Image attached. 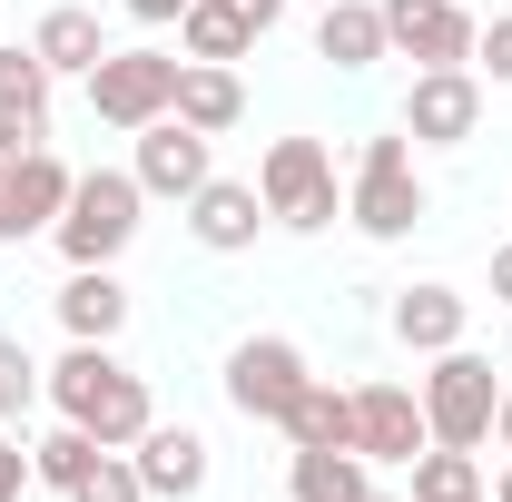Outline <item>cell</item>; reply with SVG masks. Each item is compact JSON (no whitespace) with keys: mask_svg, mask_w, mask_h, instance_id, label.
<instances>
[{"mask_svg":"<svg viewBox=\"0 0 512 502\" xmlns=\"http://www.w3.org/2000/svg\"><path fill=\"white\" fill-rule=\"evenodd\" d=\"M256 227H266V197H256V178H207V188L188 197V237H197L207 256L256 247Z\"/></svg>","mask_w":512,"mask_h":502,"instance_id":"5bb4252c","label":"cell"},{"mask_svg":"<svg viewBox=\"0 0 512 502\" xmlns=\"http://www.w3.org/2000/svg\"><path fill=\"white\" fill-rule=\"evenodd\" d=\"M365 473H375L365 453H296V463H286V493L296 502H365L375 493Z\"/></svg>","mask_w":512,"mask_h":502,"instance_id":"7402d4cb","label":"cell"},{"mask_svg":"<svg viewBox=\"0 0 512 502\" xmlns=\"http://www.w3.org/2000/svg\"><path fill=\"white\" fill-rule=\"evenodd\" d=\"M316 50H325L335 69H375V60H384V10H375V0H325Z\"/></svg>","mask_w":512,"mask_h":502,"instance_id":"44dd1931","label":"cell"},{"mask_svg":"<svg viewBox=\"0 0 512 502\" xmlns=\"http://www.w3.org/2000/svg\"><path fill=\"white\" fill-rule=\"evenodd\" d=\"M138 207H148V188L128 168H89V178H69V207L50 237H60L69 266H119L128 237H138Z\"/></svg>","mask_w":512,"mask_h":502,"instance_id":"7a4b0ae2","label":"cell"},{"mask_svg":"<svg viewBox=\"0 0 512 502\" xmlns=\"http://www.w3.org/2000/svg\"><path fill=\"white\" fill-rule=\"evenodd\" d=\"M30 50H40V69H50V79H89V69L109 60V40H99V10H79V0H60V10H40Z\"/></svg>","mask_w":512,"mask_h":502,"instance_id":"2e32d148","label":"cell"},{"mask_svg":"<svg viewBox=\"0 0 512 502\" xmlns=\"http://www.w3.org/2000/svg\"><path fill=\"white\" fill-rule=\"evenodd\" d=\"M384 10V50H404L414 69H473V10L463 0H375Z\"/></svg>","mask_w":512,"mask_h":502,"instance_id":"52a82bcc","label":"cell"},{"mask_svg":"<svg viewBox=\"0 0 512 502\" xmlns=\"http://www.w3.org/2000/svg\"><path fill=\"white\" fill-rule=\"evenodd\" d=\"M365 502H414V493H365Z\"/></svg>","mask_w":512,"mask_h":502,"instance_id":"836d02e7","label":"cell"},{"mask_svg":"<svg viewBox=\"0 0 512 502\" xmlns=\"http://www.w3.org/2000/svg\"><path fill=\"white\" fill-rule=\"evenodd\" d=\"M483 502H512V463H503V473H493V493H483Z\"/></svg>","mask_w":512,"mask_h":502,"instance_id":"d6a6232c","label":"cell"},{"mask_svg":"<svg viewBox=\"0 0 512 502\" xmlns=\"http://www.w3.org/2000/svg\"><path fill=\"white\" fill-rule=\"evenodd\" d=\"M128 463H138L148 502H197L207 493V434H188V424H148L128 443Z\"/></svg>","mask_w":512,"mask_h":502,"instance_id":"4fadbf2b","label":"cell"},{"mask_svg":"<svg viewBox=\"0 0 512 502\" xmlns=\"http://www.w3.org/2000/svg\"><path fill=\"white\" fill-rule=\"evenodd\" d=\"M493 296L512 306V247H493Z\"/></svg>","mask_w":512,"mask_h":502,"instance_id":"4dcf8cb0","label":"cell"},{"mask_svg":"<svg viewBox=\"0 0 512 502\" xmlns=\"http://www.w3.org/2000/svg\"><path fill=\"white\" fill-rule=\"evenodd\" d=\"M276 434L296 443V453H355V394H335L325 375H306V394L286 404Z\"/></svg>","mask_w":512,"mask_h":502,"instance_id":"e0dca14e","label":"cell"},{"mask_svg":"<svg viewBox=\"0 0 512 502\" xmlns=\"http://www.w3.org/2000/svg\"><path fill=\"white\" fill-rule=\"evenodd\" d=\"M256 197H266V217L296 227V237L335 227V158H325V138H276V148L256 158Z\"/></svg>","mask_w":512,"mask_h":502,"instance_id":"5b68a950","label":"cell"},{"mask_svg":"<svg viewBox=\"0 0 512 502\" xmlns=\"http://www.w3.org/2000/svg\"><path fill=\"white\" fill-rule=\"evenodd\" d=\"M434 502H483V493H434Z\"/></svg>","mask_w":512,"mask_h":502,"instance_id":"e575fe53","label":"cell"},{"mask_svg":"<svg viewBox=\"0 0 512 502\" xmlns=\"http://www.w3.org/2000/svg\"><path fill=\"white\" fill-rule=\"evenodd\" d=\"M69 502H148V483H138L128 453H99V463L79 473V493H69Z\"/></svg>","mask_w":512,"mask_h":502,"instance_id":"cb8c5ba5","label":"cell"},{"mask_svg":"<svg viewBox=\"0 0 512 502\" xmlns=\"http://www.w3.org/2000/svg\"><path fill=\"white\" fill-rule=\"evenodd\" d=\"M30 394H40V365L20 355V335H0V424H20Z\"/></svg>","mask_w":512,"mask_h":502,"instance_id":"484cf974","label":"cell"},{"mask_svg":"<svg viewBox=\"0 0 512 502\" xmlns=\"http://www.w3.org/2000/svg\"><path fill=\"white\" fill-rule=\"evenodd\" d=\"M178 69H188V60H168V50H109V60L89 69V119L138 138L148 119L178 109Z\"/></svg>","mask_w":512,"mask_h":502,"instance_id":"8992f818","label":"cell"},{"mask_svg":"<svg viewBox=\"0 0 512 502\" xmlns=\"http://www.w3.org/2000/svg\"><path fill=\"white\" fill-rule=\"evenodd\" d=\"M128 20H148V30H158V20H188V0H128Z\"/></svg>","mask_w":512,"mask_h":502,"instance_id":"f546056e","label":"cell"},{"mask_svg":"<svg viewBox=\"0 0 512 502\" xmlns=\"http://www.w3.org/2000/svg\"><path fill=\"white\" fill-rule=\"evenodd\" d=\"M50 404H60V424H79V434H99L109 453H128V443L158 424V404H148V384L128 375L109 345H69L60 365H50Z\"/></svg>","mask_w":512,"mask_h":502,"instance_id":"6da1fadb","label":"cell"},{"mask_svg":"<svg viewBox=\"0 0 512 502\" xmlns=\"http://www.w3.org/2000/svg\"><path fill=\"white\" fill-rule=\"evenodd\" d=\"M128 178H138L148 197H178V207H188V197L217 178V168H207V128H188V119H148V128H138V168H128Z\"/></svg>","mask_w":512,"mask_h":502,"instance_id":"7c38bea8","label":"cell"},{"mask_svg":"<svg viewBox=\"0 0 512 502\" xmlns=\"http://www.w3.org/2000/svg\"><path fill=\"white\" fill-rule=\"evenodd\" d=\"M20 148H50V109H20V99H0V158H20Z\"/></svg>","mask_w":512,"mask_h":502,"instance_id":"4316f807","label":"cell"},{"mask_svg":"<svg viewBox=\"0 0 512 502\" xmlns=\"http://www.w3.org/2000/svg\"><path fill=\"white\" fill-rule=\"evenodd\" d=\"M424 443H434V424H424L414 384H355V453L365 463H414Z\"/></svg>","mask_w":512,"mask_h":502,"instance_id":"30bf717a","label":"cell"},{"mask_svg":"<svg viewBox=\"0 0 512 502\" xmlns=\"http://www.w3.org/2000/svg\"><path fill=\"white\" fill-rule=\"evenodd\" d=\"M30 493V443H0V502Z\"/></svg>","mask_w":512,"mask_h":502,"instance_id":"f1b7e54d","label":"cell"},{"mask_svg":"<svg viewBox=\"0 0 512 502\" xmlns=\"http://www.w3.org/2000/svg\"><path fill=\"white\" fill-rule=\"evenodd\" d=\"M69 207V168L50 148H20V158H0V237H50Z\"/></svg>","mask_w":512,"mask_h":502,"instance_id":"8fae6325","label":"cell"},{"mask_svg":"<svg viewBox=\"0 0 512 502\" xmlns=\"http://www.w3.org/2000/svg\"><path fill=\"white\" fill-rule=\"evenodd\" d=\"M60 325H69V345H119V325H128V286L109 276V266H69V286H60Z\"/></svg>","mask_w":512,"mask_h":502,"instance_id":"9a60e30c","label":"cell"},{"mask_svg":"<svg viewBox=\"0 0 512 502\" xmlns=\"http://www.w3.org/2000/svg\"><path fill=\"white\" fill-rule=\"evenodd\" d=\"M168 119H188V128H207V138H227V128L247 119L237 69H227V60H188V69H178V109H168Z\"/></svg>","mask_w":512,"mask_h":502,"instance_id":"d6986e66","label":"cell"},{"mask_svg":"<svg viewBox=\"0 0 512 502\" xmlns=\"http://www.w3.org/2000/svg\"><path fill=\"white\" fill-rule=\"evenodd\" d=\"M493 443H503V453H512V394H503V404H493Z\"/></svg>","mask_w":512,"mask_h":502,"instance_id":"1f68e13d","label":"cell"},{"mask_svg":"<svg viewBox=\"0 0 512 502\" xmlns=\"http://www.w3.org/2000/svg\"><path fill=\"white\" fill-rule=\"evenodd\" d=\"M483 128V79L473 69H414L404 89V138L414 148H463Z\"/></svg>","mask_w":512,"mask_h":502,"instance_id":"9c48e42d","label":"cell"},{"mask_svg":"<svg viewBox=\"0 0 512 502\" xmlns=\"http://www.w3.org/2000/svg\"><path fill=\"white\" fill-rule=\"evenodd\" d=\"M296 394H306V355H296L286 335H247V345L227 355V404H237L247 424H286Z\"/></svg>","mask_w":512,"mask_h":502,"instance_id":"ba28073f","label":"cell"},{"mask_svg":"<svg viewBox=\"0 0 512 502\" xmlns=\"http://www.w3.org/2000/svg\"><path fill=\"white\" fill-rule=\"evenodd\" d=\"M493 404H503V375H493L473 345H444L434 375H424V424H434V443L483 453V443H493Z\"/></svg>","mask_w":512,"mask_h":502,"instance_id":"3957f363","label":"cell"},{"mask_svg":"<svg viewBox=\"0 0 512 502\" xmlns=\"http://www.w3.org/2000/svg\"><path fill=\"white\" fill-rule=\"evenodd\" d=\"M0 99L50 109V69H40V50H10V40H0Z\"/></svg>","mask_w":512,"mask_h":502,"instance_id":"d4e9b609","label":"cell"},{"mask_svg":"<svg viewBox=\"0 0 512 502\" xmlns=\"http://www.w3.org/2000/svg\"><path fill=\"white\" fill-rule=\"evenodd\" d=\"M394 345H414V355L463 345V296H453V286H404V296H394Z\"/></svg>","mask_w":512,"mask_h":502,"instance_id":"ffe728a7","label":"cell"},{"mask_svg":"<svg viewBox=\"0 0 512 502\" xmlns=\"http://www.w3.org/2000/svg\"><path fill=\"white\" fill-rule=\"evenodd\" d=\"M99 453H109L99 434H79V424H60L50 443H30V483H50V493H79V473H89Z\"/></svg>","mask_w":512,"mask_h":502,"instance_id":"603a6c76","label":"cell"},{"mask_svg":"<svg viewBox=\"0 0 512 502\" xmlns=\"http://www.w3.org/2000/svg\"><path fill=\"white\" fill-rule=\"evenodd\" d=\"M178 40H188V60H227V69H237L256 40H266V20H256L247 0H188Z\"/></svg>","mask_w":512,"mask_h":502,"instance_id":"ac0fdd59","label":"cell"},{"mask_svg":"<svg viewBox=\"0 0 512 502\" xmlns=\"http://www.w3.org/2000/svg\"><path fill=\"white\" fill-rule=\"evenodd\" d=\"M473 50H483V69H493V79H503V89H512V20H493V30L473 40Z\"/></svg>","mask_w":512,"mask_h":502,"instance_id":"83f0119b","label":"cell"},{"mask_svg":"<svg viewBox=\"0 0 512 502\" xmlns=\"http://www.w3.org/2000/svg\"><path fill=\"white\" fill-rule=\"evenodd\" d=\"M345 217L394 247V237H414V217H424V178H414V138L394 128V138H365V158H355V197H345Z\"/></svg>","mask_w":512,"mask_h":502,"instance_id":"277c9868","label":"cell"}]
</instances>
